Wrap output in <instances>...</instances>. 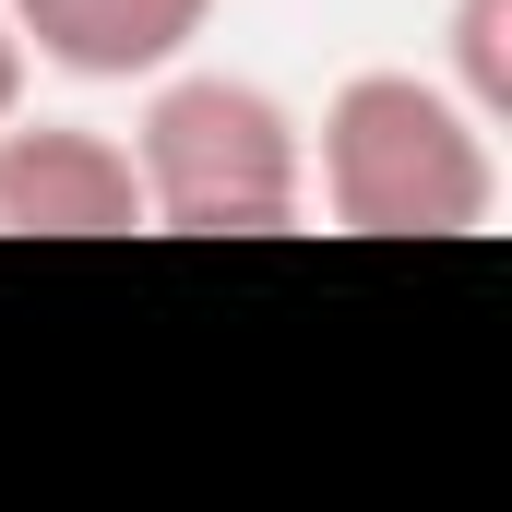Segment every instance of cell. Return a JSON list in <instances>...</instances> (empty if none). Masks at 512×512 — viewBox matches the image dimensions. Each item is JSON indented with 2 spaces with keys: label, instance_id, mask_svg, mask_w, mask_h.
I'll return each instance as SVG.
<instances>
[{
  "label": "cell",
  "instance_id": "obj_6",
  "mask_svg": "<svg viewBox=\"0 0 512 512\" xmlns=\"http://www.w3.org/2000/svg\"><path fill=\"white\" fill-rule=\"evenodd\" d=\"M24 72H36V60H24V36H12V12H0V120L24 108Z\"/></svg>",
  "mask_w": 512,
  "mask_h": 512
},
{
  "label": "cell",
  "instance_id": "obj_5",
  "mask_svg": "<svg viewBox=\"0 0 512 512\" xmlns=\"http://www.w3.org/2000/svg\"><path fill=\"white\" fill-rule=\"evenodd\" d=\"M441 36H453V72H441V84L501 131V120H512V0H453Z\"/></svg>",
  "mask_w": 512,
  "mask_h": 512
},
{
  "label": "cell",
  "instance_id": "obj_2",
  "mask_svg": "<svg viewBox=\"0 0 512 512\" xmlns=\"http://www.w3.org/2000/svg\"><path fill=\"white\" fill-rule=\"evenodd\" d=\"M131 179H143V227L167 239H274L310 203V131L251 72L167 60L131 120Z\"/></svg>",
  "mask_w": 512,
  "mask_h": 512
},
{
  "label": "cell",
  "instance_id": "obj_4",
  "mask_svg": "<svg viewBox=\"0 0 512 512\" xmlns=\"http://www.w3.org/2000/svg\"><path fill=\"white\" fill-rule=\"evenodd\" d=\"M0 12H12L24 60H48L72 84H155L215 24V0H0Z\"/></svg>",
  "mask_w": 512,
  "mask_h": 512
},
{
  "label": "cell",
  "instance_id": "obj_1",
  "mask_svg": "<svg viewBox=\"0 0 512 512\" xmlns=\"http://www.w3.org/2000/svg\"><path fill=\"white\" fill-rule=\"evenodd\" d=\"M310 179L346 239H477L501 215L489 120L441 72H346L322 96Z\"/></svg>",
  "mask_w": 512,
  "mask_h": 512
},
{
  "label": "cell",
  "instance_id": "obj_3",
  "mask_svg": "<svg viewBox=\"0 0 512 512\" xmlns=\"http://www.w3.org/2000/svg\"><path fill=\"white\" fill-rule=\"evenodd\" d=\"M0 239H143V179L120 131L0 120Z\"/></svg>",
  "mask_w": 512,
  "mask_h": 512
}]
</instances>
